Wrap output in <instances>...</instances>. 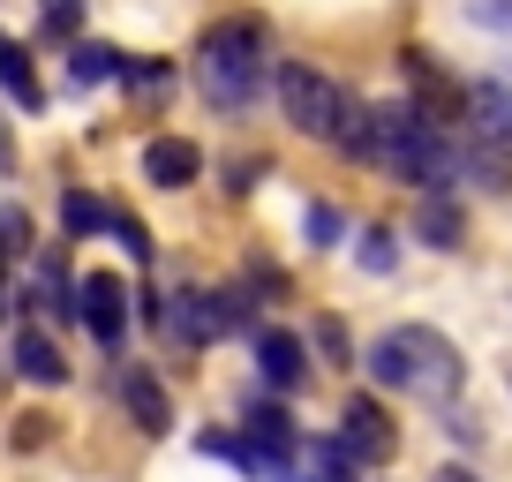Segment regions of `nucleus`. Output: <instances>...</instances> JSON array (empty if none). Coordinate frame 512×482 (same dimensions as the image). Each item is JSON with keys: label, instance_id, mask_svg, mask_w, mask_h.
<instances>
[{"label": "nucleus", "instance_id": "nucleus-5", "mask_svg": "<svg viewBox=\"0 0 512 482\" xmlns=\"http://www.w3.org/2000/svg\"><path fill=\"white\" fill-rule=\"evenodd\" d=\"M460 136H467V144H482L490 159L512 166V91H505V83H475V91H467Z\"/></svg>", "mask_w": 512, "mask_h": 482}, {"label": "nucleus", "instance_id": "nucleus-7", "mask_svg": "<svg viewBox=\"0 0 512 482\" xmlns=\"http://www.w3.org/2000/svg\"><path fill=\"white\" fill-rule=\"evenodd\" d=\"M76 317L91 324V339L98 347H121V332H128V287L113 272H91L76 287Z\"/></svg>", "mask_w": 512, "mask_h": 482}, {"label": "nucleus", "instance_id": "nucleus-2", "mask_svg": "<svg viewBox=\"0 0 512 482\" xmlns=\"http://www.w3.org/2000/svg\"><path fill=\"white\" fill-rule=\"evenodd\" d=\"M264 76H272V46H264L256 23H211V31L196 38V91H204L211 106L241 113L264 91Z\"/></svg>", "mask_w": 512, "mask_h": 482}, {"label": "nucleus", "instance_id": "nucleus-17", "mask_svg": "<svg viewBox=\"0 0 512 482\" xmlns=\"http://www.w3.org/2000/svg\"><path fill=\"white\" fill-rule=\"evenodd\" d=\"M23 249H31V219H23V211H0V264H16Z\"/></svg>", "mask_w": 512, "mask_h": 482}, {"label": "nucleus", "instance_id": "nucleus-6", "mask_svg": "<svg viewBox=\"0 0 512 482\" xmlns=\"http://www.w3.org/2000/svg\"><path fill=\"white\" fill-rule=\"evenodd\" d=\"M159 332H174L181 347H211V339L226 332V317H219V294H204V287H181V294H166V302H159Z\"/></svg>", "mask_w": 512, "mask_h": 482}, {"label": "nucleus", "instance_id": "nucleus-3", "mask_svg": "<svg viewBox=\"0 0 512 482\" xmlns=\"http://www.w3.org/2000/svg\"><path fill=\"white\" fill-rule=\"evenodd\" d=\"M272 83H279V106H287L294 129L317 136V144H332V136H339V113H347L354 91H339V83L324 76V68H309V61H279Z\"/></svg>", "mask_w": 512, "mask_h": 482}, {"label": "nucleus", "instance_id": "nucleus-16", "mask_svg": "<svg viewBox=\"0 0 512 482\" xmlns=\"http://www.w3.org/2000/svg\"><path fill=\"white\" fill-rule=\"evenodd\" d=\"M106 226H113V241H121V249H128L136 264H151V234H144L136 219H128V211H106Z\"/></svg>", "mask_w": 512, "mask_h": 482}, {"label": "nucleus", "instance_id": "nucleus-19", "mask_svg": "<svg viewBox=\"0 0 512 482\" xmlns=\"http://www.w3.org/2000/svg\"><path fill=\"white\" fill-rule=\"evenodd\" d=\"M467 16L490 23V31H512V0H467Z\"/></svg>", "mask_w": 512, "mask_h": 482}, {"label": "nucleus", "instance_id": "nucleus-20", "mask_svg": "<svg viewBox=\"0 0 512 482\" xmlns=\"http://www.w3.org/2000/svg\"><path fill=\"white\" fill-rule=\"evenodd\" d=\"M362 264H369V272H392V234H384V226L362 234Z\"/></svg>", "mask_w": 512, "mask_h": 482}, {"label": "nucleus", "instance_id": "nucleus-24", "mask_svg": "<svg viewBox=\"0 0 512 482\" xmlns=\"http://www.w3.org/2000/svg\"><path fill=\"white\" fill-rule=\"evenodd\" d=\"M437 482H475V475H460V467H445V475H437Z\"/></svg>", "mask_w": 512, "mask_h": 482}, {"label": "nucleus", "instance_id": "nucleus-8", "mask_svg": "<svg viewBox=\"0 0 512 482\" xmlns=\"http://www.w3.org/2000/svg\"><path fill=\"white\" fill-rule=\"evenodd\" d=\"M121 407L136 415L144 437H166V422H174V400H166V385L151 370H121Z\"/></svg>", "mask_w": 512, "mask_h": 482}, {"label": "nucleus", "instance_id": "nucleus-25", "mask_svg": "<svg viewBox=\"0 0 512 482\" xmlns=\"http://www.w3.org/2000/svg\"><path fill=\"white\" fill-rule=\"evenodd\" d=\"M0 272H8V264H0Z\"/></svg>", "mask_w": 512, "mask_h": 482}, {"label": "nucleus", "instance_id": "nucleus-1", "mask_svg": "<svg viewBox=\"0 0 512 482\" xmlns=\"http://www.w3.org/2000/svg\"><path fill=\"white\" fill-rule=\"evenodd\" d=\"M369 377H377L384 392H407V400H452L467 377L460 347H452L445 332H430V324H392V332L369 347Z\"/></svg>", "mask_w": 512, "mask_h": 482}, {"label": "nucleus", "instance_id": "nucleus-13", "mask_svg": "<svg viewBox=\"0 0 512 482\" xmlns=\"http://www.w3.org/2000/svg\"><path fill=\"white\" fill-rule=\"evenodd\" d=\"M68 76H76V83H113V76H128V53H113V46H76V53H68Z\"/></svg>", "mask_w": 512, "mask_h": 482}, {"label": "nucleus", "instance_id": "nucleus-11", "mask_svg": "<svg viewBox=\"0 0 512 482\" xmlns=\"http://www.w3.org/2000/svg\"><path fill=\"white\" fill-rule=\"evenodd\" d=\"M16 370L31 377V385H61L68 362H61V347H53L46 332H16Z\"/></svg>", "mask_w": 512, "mask_h": 482}, {"label": "nucleus", "instance_id": "nucleus-4", "mask_svg": "<svg viewBox=\"0 0 512 482\" xmlns=\"http://www.w3.org/2000/svg\"><path fill=\"white\" fill-rule=\"evenodd\" d=\"M339 445H347V460L354 467H384L392 452H400V437H392V422H384V407L369 400V392H354L347 407H339Z\"/></svg>", "mask_w": 512, "mask_h": 482}, {"label": "nucleus", "instance_id": "nucleus-12", "mask_svg": "<svg viewBox=\"0 0 512 482\" xmlns=\"http://www.w3.org/2000/svg\"><path fill=\"white\" fill-rule=\"evenodd\" d=\"M0 91L16 98V106H46V83L31 76V53L16 38H0Z\"/></svg>", "mask_w": 512, "mask_h": 482}, {"label": "nucleus", "instance_id": "nucleus-23", "mask_svg": "<svg viewBox=\"0 0 512 482\" xmlns=\"http://www.w3.org/2000/svg\"><path fill=\"white\" fill-rule=\"evenodd\" d=\"M317 347L332 354V362H347V324H339V317H324V324H317Z\"/></svg>", "mask_w": 512, "mask_h": 482}, {"label": "nucleus", "instance_id": "nucleus-21", "mask_svg": "<svg viewBox=\"0 0 512 482\" xmlns=\"http://www.w3.org/2000/svg\"><path fill=\"white\" fill-rule=\"evenodd\" d=\"M309 241H324V249L339 241V211L332 204H309Z\"/></svg>", "mask_w": 512, "mask_h": 482}, {"label": "nucleus", "instance_id": "nucleus-9", "mask_svg": "<svg viewBox=\"0 0 512 482\" xmlns=\"http://www.w3.org/2000/svg\"><path fill=\"white\" fill-rule=\"evenodd\" d=\"M256 370H264V385H279V392H302V385H309L302 339H294V332H256Z\"/></svg>", "mask_w": 512, "mask_h": 482}, {"label": "nucleus", "instance_id": "nucleus-14", "mask_svg": "<svg viewBox=\"0 0 512 482\" xmlns=\"http://www.w3.org/2000/svg\"><path fill=\"white\" fill-rule=\"evenodd\" d=\"M106 211L113 204H98V196H83V189L61 196V226H68V234H106Z\"/></svg>", "mask_w": 512, "mask_h": 482}, {"label": "nucleus", "instance_id": "nucleus-10", "mask_svg": "<svg viewBox=\"0 0 512 482\" xmlns=\"http://www.w3.org/2000/svg\"><path fill=\"white\" fill-rule=\"evenodd\" d=\"M196 144H181V136H159V144L144 151V174H151V189H181V181H196Z\"/></svg>", "mask_w": 512, "mask_h": 482}, {"label": "nucleus", "instance_id": "nucleus-15", "mask_svg": "<svg viewBox=\"0 0 512 482\" xmlns=\"http://www.w3.org/2000/svg\"><path fill=\"white\" fill-rule=\"evenodd\" d=\"M422 241H430V249H460V211H452L445 196L422 204Z\"/></svg>", "mask_w": 512, "mask_h": 482}, {"label": "nucleus", "instance_id": "nucleus-22", "mask_svg": "<svg viewBox=\"0 0 512 482\" xmlns=\"http://www.w3.org/2000/svg\"><path fill=\"white\" fill-rule=\"evenodd\" d=\"M46 437H53V422H46V415H16V452L46 445Z\"/></svg>", "mask_w": 512, "mask_h": 482}, {"label": "nucleus", "instance_id": "nucleus-18", "mask_svg": "<svg viewBox=\"0 0 512 482\" xmlns=\"http://www.w3.org/2000/svg\"><path fill=\"white\" fill-rule=\"evenodd\" d=\"M38 16H46V38H68L83 16V0H38Z\"/></svg>", "mask_w": 512, "mask_h": 482}]
</instances>
